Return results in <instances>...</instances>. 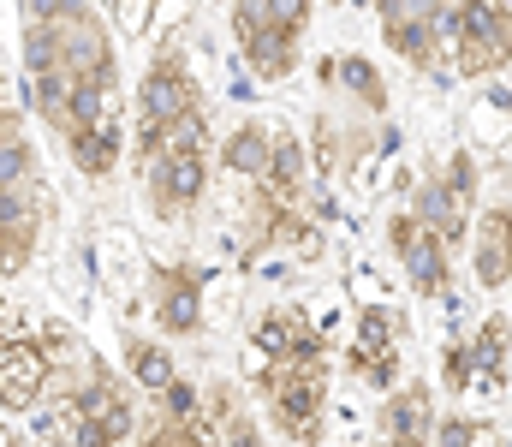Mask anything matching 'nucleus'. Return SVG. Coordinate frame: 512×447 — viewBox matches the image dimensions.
Returning a JSON list of instances; mask_svg holds the SVG:
<instances>
[{
	"instance_id": "9",
	"label": "nucleus",
	"mask_w": 512,
	"mask_h": 447,
	"mask_svg": "<svg viewBox=\"0 0 512 447\" xmlns=\"http://www.w3.org/2000/svg\"><path fill=\"white\" fill-rule=\"evenodd\" d=\"M143 298H149V322L167 334V340H191L203 334L209 310H203V269L197 263H143Z\"/></svg>"
},
{
	"instance_id": "6",
	"label": "nucleus",
	"mask_w": 512,
	"mask_h": 447,
	"mask_svg": "<svg viewBox=\"0 0 512 447\" xmlns=\"http://www.w3.org/2000/svg\"><path fill=\"white\" fill-rule=\"evenodd\" d=\"M512 66V6H447V78L489 84Z\"/></svg>"
},
{
	"instance_id": "15",
	"label": "nucleus",
	"mask_w": 512,
	"mask_h": 447,
	"mask_svg": "<svg viewBox=\"0 0 512 447\" xmlns=\"http://www.w3.org/2000/svg\"><path fill=\"white\" fill-rule=\"evenodd\" d=\"M54 364L36 340H0V412H36L48 400Z\"/></svg>"
},
{
	"instance_id": "2",
	"label": "nucleus",
	"mask_w": 512,
	"mask_h": 447,
	"mask_svg": "<svg viewBox=\"0 0 512 447\" xmlns=\"http://www.w3.org/2000/svg\"><path fill=\"white\" fill-rule=\"evenodd\" d=\"M405 209H411L429 233H441L453 251H465V245H471V227H477V215H483V161H477V149L453 144L441 161H429V167L405 185Z\"/></svg>"
},
{
	"instance_id": "17",
	"label": "nucleus",
	"mask_w": 512,
	"mask_h": 447,
	"mask_svg": "<svg viewBox=\"0 0 512 447\" xmlns=\"http://www.w3.org/2000/svg\"><path fill=\"white\" fill-rule=\"evenodd\" d=\"M126 376H131V388H143L149 400H161V394L179 382V364H173V352H167L161 340L126 334Z\"/></svg>"
},
{
	"instance_id": "20",
	"label": "nucleus",
	"mask_w": 512,
	"mask_h": 447,
	"mask_svg": "<svg viewBox=\"0 0 512 447\" xmlns=\"http://www.w3.org/2000/svg\"><path fill=\"white\" fill-rule=\"evenodd\" d=\"M209 436H215V447H262V424H256L251 406H239V412H233V418H221Z\"/></svg>"
},
{
	"instance_id": "11",
	"label": "nucleus",
	"mask_w": 512,
	"mask_h": 447,
	"mask_svg": "<svg viewBox=\"0 0 512 447\" xmlns=\"http://www.w3.org/2000/svg\"><path fill=\"white\" fill-rule=\"evenodd\" d=\"M316 78H322L328 102H340V108H352V114H364V120H382V126H387L393 90H387V72L370 60V54H358V48H334V54H322Z\"/></svg>"
},
{
	"instance_id": "13",
	"label": "nucleus",
	"mask_w": 512,
	"mask_h": 447,
	"mask_svg": "<svg viewBox=\"0 0 512 447\" xmlns=\"http://www.w3.org/2000/svg\"><path fill=\"white\" fill-rule=\"evenodd\" d=\"M435 382L405 376L382 406H376V447H435Z\"/></svg>"
},
{
	"instance_id": "19",
	"label": "nucleus",
	"mask_w": 512,
	"mask_h": 447,
	"mask_svg": "<svg viewBox=\"0 0 512 447\" xmlns=\"http://www.w3.org/2000/svg\"><path fill=\"white\" fill-rule=\"evenodd\" d=\"M131 447H215V436H209V424H203V418L173 424V418H161V412H155V424H149Z\"/></svg>"
},
{
	"instance_id": "12",
	"label": "nucleus",
	"mask_w": 512,
	"mask_h": 447,
	"mask_svg": "<svg viewBox=\"0 0 512 447\" xmlns=\"http://www.w3.org/2000/svg\"><path fill=\"white\" fill-rule=\"evenodd\" d=\"M209 161L215 155H167V161H149L137 179H143V203L155 221H191L197 203L209 197Z\"/></svg>"
},
{
	"instance_id": "3",
	"label": "nucleus",
	"mask_w": 512,
	"mask_h": 447,
	"mask_svg": "<svg viewBox=\"0 0 512 447\" xmlns=\"http://www.w3.org/2000/svg\"><path fill=\"white\" fill-rule=\"evenodd\" d=\"M316 24L310 6H286V0H262V6H233L227 12V30L239 42V60L256 84H286L298 72V48H304V30Z\"/></svg>"
},
{
	"instance_id": "5",
	"label": "nucleus",
	"mask_w": 512,
	"mask_h": 447,
	"mask_svg": "<svg viewBox=\"0 0 512 447\" xmlns=\"http://www.w3.org/2000/svg\"><path fill=\"white\" fill-rule=\"evenodd\" d=\"M197 108H203V84H197L185 48H179V42L155 48V60L143 66V78H137V90H131V149H143L149 138H161L173 120H185V114H197Z\"/></svg>"
},
{
	"instance_id": "1",
	"label": "nucleus",
	"mask_w": 512,
	"mask_h": 447,
	"mask_svg": "<svg viewBox=\"0 0 512 447\" xmlns=\"http://www.w3.org/2000/svg\"><path fill=\"white\" fill-rule=\"evenodd\" d=\"M262 412L274 424V436H286L292 447H322L328 436V400H334V352L328 340H310L286 358H274L256 382Z\"/></svg>"
},
{
	"instance_id": "10",
	"label": "nucleus",
	"mask_w": 512,
	"mask_h": 447,
	"mask_svg": "<svg viewBox=\"0 0 512 447\" xmlns=\"http://www.w3.org/2000/svg\"><path fill=\"white\" fill-rule=\"evenodd\" d=\"M387 54H399L411 72L423 78H447V6H423V0H399L376 12Z\"/></svg>"
},
{
	"instance_id": "21",
	"label": "nucleus",
	"mask_w": 512,
	"mask_h": 447,
	"mask_svg": "<svg viewBox=\"0 0 512 447\" xmlns=\"http://www.w3.org/2000/svg\"><path fill=\"white\" fill-rule=\"evenodd\" d=\"M30 251H36V239H30V233H12V227H0V281L24 275Z\"/></svg>"
},
{
	"instance_id": "22",
	"label": "nucleus",
	"mask_w": 512,
	"mask_h": 447,
	"mask_svg": "<svg viewBox=\"0 0 512 447\" xmlns=\"http://www.w3.org/2000/svg\"><path fill=\"white\" fill-rule=\"evenodd\" d=\"M149 24H155V12H143V6H120L114 12V30H126V36H143Z\"/></svg>"
},
{
	"instance_id": "4",
	"label": "nucleus",
	"mask_w": 512,
	"mask_h": 447,
	"mask_svg": "<svg viewBox=\"0 0 512 447\" xmlns=\"http://www.w3.org/2000/svg\"><path fill=\"white\" fill-rule=\"evenodd\" d=\"M507 388H512V316L489 310L471 334L441 346V394L501 400Z\"/></svg>"
},
{
	"instance_id": "18",
	"label": "nucleus",
	"mask_w": 512,
	"mask_h": 447,
	"mask_svg": "<svg viewBox=\"0 0 512 447\" xmlns=\"http://www.w3.org/2000/svg\"><path fill=\"white\" fill-rule=\"evenodd\" d=\"M66 155H72V167L84 173V179H114V167H120V155H126V126H96V132H78V138H66Z\"/></svg>"
},
{
	"instance_id": "23",
	"label": "nucleus",
	"mask_w": 512,
	"mask_h": 447,
	"mask_svg": "<svg viewBox=\"0 0 512 447\" xmlns=\"http://www.w3.org/2000/svg\"><path fill=\"white\" fill-rule=\"evenodd\" d=\"M12 138H24V126H18V114H12V108L0 102V149L12 144Z\"/></svg>"
},
{
	"instance_id": "8",
	"label": "nucleus",
	"mask_w": 512,
	"mask_h": 447,
	"mask_svg": "<svg viewBox=\"0 0 512 447\" xmlns=\"http://www.w3.org/2000/svg\"><path fill=\"white\" fill-rule=\"evenodd\" d=\"M346 376L370 394H393L405 382V316L370 298L358 304V322H352V346H346Z\"/></svg>"
},
{
	"instance_id": "14",
	"label": "nucleus",
	"mask_w": 512,
	"mask_h": 447,
	"mask_svg": "<svg viewBox=\"0 0 512 447\" xmlns=\"http://www.w3.org/2000/svg\"><path fill=\"white\" fill-rule=\"evenodd\" d=\"M471 275L483 293H512V203H483L471 227Z\"/></svg>"
},
{
	"instance_id": "16",
	"label": "nucleus",
	"mask_w": 512,
	"mask_h": 447,
	"mask_svg": "<svg viewBox=\"0 0 512 447\" xmlns=\"http://www.w3.org/2000/svg\"><path fill=\"white\" fill-rule=\"evenodd\" d=\"M215 161L227 179H239L245 191L268 179V161H274V126L268 120H239L221 144H215Z\"/></svg>"
},
{
	"instance_id": "7",
	"label": "nucleus",
	"mask_w": 512,
	"mask_h": 447,
	"mask_svg": "<svg viewBox=\"0 0 512 447\" xmlns=\"http://www.w3.org/2000/svg\"><path fill=\"white\" fill-rule=\"evenodd\" d=\"M387 257L405 269V281H411V293L423 298V304H453L459 293V251L441 239V233H429L405 203L399 209H387Z\"/></svg>"
}]
</instances>
